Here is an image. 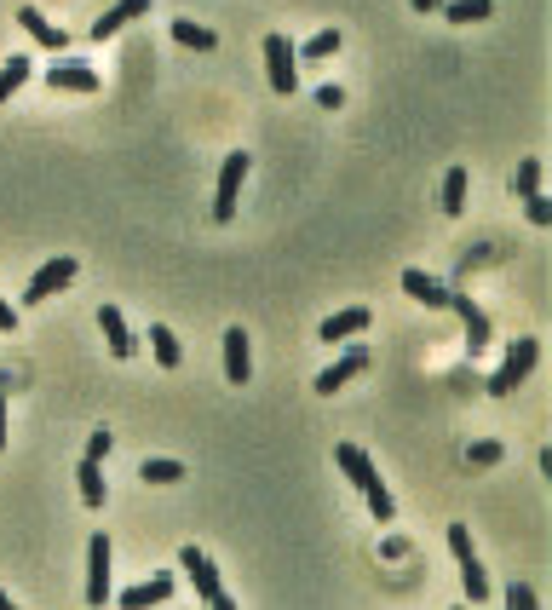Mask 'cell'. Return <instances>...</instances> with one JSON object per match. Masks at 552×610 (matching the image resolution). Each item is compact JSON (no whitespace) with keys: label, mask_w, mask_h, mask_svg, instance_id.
<instances>
[{"label":"cell","mask_w":552,"mask_h":610,"mask_svg":"<svg viewBox=\"0 0 552 610\" xmlns=\"http://www.w3.org/2000/svg\"><path fill=\"white\" fill-rule=\"evenodd\" d=\"M248 167H253L248 150L225 156V167H219V185H213V219H219V225H230V219H236V196H242V179H248Z\"/></svg>","instance_id":"277c9868"},{"label":"cell","mask_w":552,"mask_h":610,"mask_svg":"<svg viewBox=\"0 0 552 610\" xmlns=\"http://www.w3.org/2000/svg\"><path fill=\"white\" fill-rule=\"evenodd\" d=\"M23 81H29V58H6V70H0V104L18 93Z\"/></svg>","instance_id":"484cf974"},{"label":"cell","mask_w":552,"mask_h":610,"mask_svg":"<svg viewBox=\"0 0 552 610\" xmlns=\"http://www.w3.org/2000/svg\"><path fill=\"white\" fill-rule=\"evenodd\" d=\"M150 352H156V363H161V369H179V363H184L179 334L167 329V323H150Z\"/></svg>","instance_id":"ac0fdd59"},{"label":"cell","mask_w":552,"mask_h":610,"mask_svg":"<svg viewBox=\"0 0 552 610\" xmlns=\"http://www.w3.org/2000/svg\"><path fill=\"white\" fill-rule=\"evenodd\" d=\"M87 605H110V536L87 541Z\"/></svg>","instance_id":"52a82bcc"},{"label":"cell","mask_w":552,"mask_h":610,"mask_svg":"<svg viewBox=\"0 0 552 610\" xmlns=\"http://www.w3.org/2000/svg\"><path fill=\"white\" fill-rule=\"evenodd\" d=\"M414 12H437V6H443V0H409Z\"/></svg>","instance_id":"d590c367"},{"label":"cell","mask_w":552,"mask_h":610,"mask_svg":"<svg viewBox=\"0 0 552 610\" xmlns=\"http://www.w3.org/2000/svg\"><path fill=\"white\" fill-rule=\"evenodd\" d=\"M357 334H368V305H351V311H340V317H328V323L317 329V340L340 346V340H357Z\"/></svg>","instance_id":"5bb4252c"},{"label":"cell","mask_w":552,"mask_h":610,"mask_svg":"<svg viewBox=\"0 0 552 610\" xmlns=\"http://www.w3.org/2000/svg\"><path fill=\"white\" fill-rule=\"evenodd\" d=\"M460 582H466V599H472V605H483V599H489V576H483L478 553H466V559H460Z\"/></svg>","instance_id":"44dd1931"},{"label":"cell","mask_w":552,"mask_h":610,"mask_svg":"<svg viewBox=\"0 0 552 610\" xmlns=\"http://www.w3.org/2000/svg\"><path fill=\"white\" fill-rule=\"evenodd\" d=\"M535 190H541V162L529 156V162H518V167H512V196L524 202V196H535Z\"/></svg>","instance_id":"cb8c5ba5"},{"label":"cell","mask_w":552,"mask_h":610,"mask_svg":"<svg viewBox=\"0 0 552 610\" xmlns=\"http://www.w3.org/2000/svg\"><path fill=\"white\" fill-rule=\"evenodd\" d=\"M150 12V0H115L104 18H92V41H110V35H121V29L133 24V18H144Z\"/></svg>","instance_id":"8fae6325"},{"label":"cell","mask_w":552,"mask_h":610,"mask_svg":"<svg viewBox=\"0 0 552 610\" xmlns=\"http://www.w3.org/2000/svg\"><path fill=\"white\" fill-rule=\"evenodd\" d=\"M173 41H179V47H196V52L219 47V35H213L207 24H190V18H173Z\"/></svg>","instance_id":"ffe728a7"},{"label":"cell","mask_w":552,"mask_h":610,"mask_svg":"<svg viewBox=\"0 0 552 610\" xmlns=\"http://www.w3.org/2000/svg\"><path fill=\"white\" fill-rule=\"evenodd\" d=\"M403 294L420 305H432V311H449V288L437 277H426V271H403Z\"/></svg>","instance_id":"9a60e30c"},{"label":"cell","mask_w":552,"mask_h":610,"mask_svg":"<svg viewBox=\"0 0 552 610\" xmlns=\"http://www.w3.org/2000/svg\"><path fill=\"white\" fill-rule=\"evenodd\" d=\"M334 461H340V472L368 495V507H374V524H391V518H397V501H391V490L380 484V472H374V461H368V449L334 444Z\"/></svg>","instance_id":"6da1fadb"},{"label":"cell","mask_w":552,"mask_h":610,"mask_svg":"<svg viewBox=\"0 0 552 610\" xmlns=\"http://www.w3.org/2000/svg\"><path fill=\"white\" fill-rule=\"evenodd\" d=\"M501 455H506V449L495 444V438H478V444L466 449V461H472V467H501Z\"/></svg>","instance_id":"83f0119b"},{"label":"cell","mask_w":552,"mask_h":610,"mask_svg":"<svg viewBox=\"0 0 552 610\" xmlns=\"http://www.w3.org/2000/svg\"><path fill=\"white\" fill-rule=\"evenodd\" d=\"M179 570H190V587H196V599H202L207 610H230V593H225V582H219V570H213V559H207L202 547H184Z\"/></svg>","instance_id":"7a4b0ae2"},{"label":"cell","mask_w":552,"mask_h":610,"mask_svg":"<svg viewBox=\"0 0 552 610\" xmlns=\"http://www.w3.org/2000/svg\"><path fill=\"white\" fill-rule=\"evenodd\" d=\"M0 610H12V593H6V587H0Z\"/></svg>","instance_id":"8d00e7d4"},{"label":"cell","mask_w":552,"mask_h":610,"mask_svg":"<svg viewBox=\"0 0 552 610\" xmlns=\"http://www.w3.org/2000/svg\"><path fill=\"white\" fill-rule=\"evenodd\" d=\"M75 478H81V501H87V507H104V495H110V490H104V472H98V461H92V455L81 461V472H75Z\"/></svg>","instance_id":"7402d4cb"},{"label":"cell","mask_w":552,"mask_h":610,"mask_svg":"<svg viewBox=\"0 0 552 610\" xmlns=\"http://www.w3.org/2000/svg\"><path fill=\"white\" fill-rule=\"evenodd\" d=\"M334 52H340V29H322V35H311V41H305V52H299V58H334Z\"/></svg>","instance_id":"4316f807"},{"label":"cell","mask_w":552,"mask_h":610,"mask_svg":"<svg viewBox=\"0 0 552 610\" xmlns=\"http://www.w3.org/2000/svg\"><path fill=\"white\" fill-rule=\"evenodd\" d=\"M317 104H322V110H340L345 93H340V87H317Z\"/></svg>","instance_id":"d6a6232c"},{"label":"cell","mask_w":552,"mask_h":610,"mask_svg":"<svg viewBox=\"0 0 552 610\" xmlns=\"http://www.w3.org/2000/svg\"><path fill=\"white\" fill-rule=\"evenodd\" d=\"M173 599V576H150V582H138V587H127L121 593V605L127 610H138V605H167Z\"/></svg>","instance_id":"e0dca14e"},{"label":"cell","mask_w":552,"mask_h":610,"mask_svg":"<svg viewBox=\"0 0 552 610\" xmlns=\"http://www.w3.org/2000/svg\"><path fill=\"white\" fill-rule=\"evenodd\" d=\"M524 208H529V225H552V202L535 190V196H524Z\"/></svg>","instance_id":"f1b7e54d"},{"label":"cell","mask_w":552,"mask_h":610,"mask_svg":"<svg viewBox=\"0 0 552 610\" xmlns=\"http://www.w3.org/2000/svg\"><path fill=\"white\" fill-rule=\"evenodd\" d=\"M0 449H6V386H0Z\"/></svg>","instance_id":"e575fe53"},{"label":"cell","mask_w":552,"mask_h":610,"mask_svg":"<svg viewBox=\"0 0 552 610\" xmlns=\"http://www.w3.org/2000/svg\"><path fill=\"white\" fill-rule=\"evenodd\" d=\"M535 363H541V340H512L506 363L489 375V392H495V398H512V392L529 380V369H535Z\"/></svg>","instance_id":"3957f363"},{"label":"cell","mask_w":552,"mask_h":610,"mask_svg":"<svg viewBox=\"0 0 552 610\" xmlns=\"http://www.w3.org/2000/svg\"><path fill=\"white\" fill-rule=\"evenodd\" d=\"M449 553H455V559L472 553V530H466V524H449Z\"/></svg>","instance_id":"f546056e"},{"label":"cell","mask_w":552,"mask_h":610,"mask_svg":"<svg viewBox=\"0 0 552 610\" xmlns=\"http://www.w3.org/2000/svg\"><path fill=\"white\" fill-rule=\"evenodd\" d=\"M225 375H230V386H248V380H253L248 329H236V323H230V329H225Z\"/></svg>","instance_id":"ba28073f"},{"label":"cell","mask_w":552,"mask_h":610,"mask_svg":"<svg viewBox=\"0 0 552 610\" xmlns=\"http://www.w3.org/2000/svg\"><path fill=\"white\" fill-rule=\"evenodd\" d=\"M98 329H104V346H110L115 357H133V352H138L133 329H127V317H121L115 305H98Z\"/></svg>","instance_id":"4fadbf2b"},{"label":"cell","mask_w":552,"mask_h":610,"mask_svg":"<svg viewBox=\"0 0 552 610\" xmlns=\"http://www.w3.org/2000/svg\"><path fill=\"white\" fill-rule=\"evenodd\" d=\"M449 311L466 323V346H489V317L472 305V294H449Z\"/></svg>","instance_id":"2e32d148"},{"label":"cell","mask_w":552,"mask_h":610,"mask_svg":"<svg viewBox=\"0 0 552 610\" xmlns=\"http://www.w3.org/2000/svg\"><path fill=\"white\" fill-rule=\"evenodd\" d=\"M460 208H466V167H449L443 173V213L455 219Z\"/></svg>","instance_id":"603a6c76"},{"label":"cell","mask_w":552,"mask_h":610,"mask_svg":"<svg viewBox=\"0 0 552 610\" xmlns=\"http://www.w3.org/2000/svg\"><path fill=\"white\" fill-rule=\"evenodd\" d=\"M437 12H443L449 24H483V18L495 12V0H443Z\"/></svg>","instance_id":"d6986e66"},{"label":"cell","mask_w":552,"mask_h":610,"mask_svg":"<svg viewBox=\"0 0 552 610\" xmlns=\"http://www.w3.org/2000/svg\"><path fill=\"white\" fill-rule=\"evenodd\" d=\"M12 329H18V311H12V305L0 300V334H12Z\"/></svg>","instance_id":"836d02e7"},{"label":"cell","mask_w":552,"mask_h":610,"mask_svg":"<svg viewBox=\"0 0 552 610\" xmlns=\"http://www.w3.org/2000/svg\"><path fill=\"white\" fill-rule=\"evenodd\" d=\"M18 24H23V35H29L35 47H46V52H64V47H69V35H64L58 24H52L46 12H35V6H23V12H18Z\"/></svg>","instance_id":"30bf717a"},{"label":"cell","mask_w":552,"mask_h":610,"mask_svg":"<svg viewBox=\"0 0 552 610\" xmlns=\"http://www.w3.org/2000/svg\"><path fill=\"white\" fill-rule=\"evenodd\" d=\"M265 75H271V87H276L282 98L299 93V52L288 47V41H282L276 29L265 35Z\"/></svg>","instance_id":"5b68a950"},{"label":"cell","mask_w":552,"mask_h":610,"mask_svg":"<svg viewBox=\"0 0 552 610\" xmlns=\"http://www.w3.org/2000/svg\"><path fill=\"white\" fill-rule=\"evenodd\" d=\"M368 357H374L368 346H351V352H345L334 369H322V375H317V392H322V398H328V392H340L345 380H357V375L368 369Z\"/></svg>","instance_id":"9c48e42d"},{"label":"cell","mask_w":552,"mask_h":610,"mask_svg":"<svg viewBox=\"0 0 552 610\" xmlns=\"http://www.w3.org/2000/svg\"><path fill=\"white\" fill-rule=\"evenodd\" d=\"M506 599H512V605H518V610H535V605H541V599H535V587H512Z\"/></svg>","instance_id":"1f68e13d"},{"label":"cell","mask_w":552,"mask_h":610,"mask_svg":"<svg viewBox=\"0 0 552 610\" xmlns=\"http://www.w3.org/2000/svg\"><path fill=\"white\" fill-rule=\"evenodd\" d=\"M69 282H75V259H46L41 271L29 277V288H23V305H46L52 294H64Z\"/></svg>","instance_id":"8992f818"},{"label":"cell","mask_w":552,"mask_h":610,"mask_svg":"<svg viewBox=\"0 0 552 610\" xmlns=\"http://www.w3.org/2000/svg\"><path fill=\"white\" fill-rule=\"evenodd\" d=\"M110 444H115V438L104 432V426H98V432L87 438V455H92V461H104V455H110Z\"/></svg>","instance_id":"4dcf8cb0"},{"label":"cell","mask_w":552,"mask_h":610,"mask_svg":"<svg viewBox=\"0 0 552 610\" xmlns=\"http://www.w3.org/2000/svg\"><path fill=\"white\" fill-rule=\"evenodd\" d=\"M46 87H58V93H98V70H87V64H46Z\"/></svg>","instance_id":"7c38bea8"},{"label":"cell","mask_w":552,"mask_h":610,"mask_svg":"<svg viewBox=\"0 0 552 610\" xmlns=\"http://www.w3.org/2000/svg\"><path fill=\"white\" fill-rule=\"evenodd\" d=\"M138 478H144V484H179V478H190V472H184L179 461H144Z\"/></svg>","instance_id":"d4e9b609"}]
</instances>
